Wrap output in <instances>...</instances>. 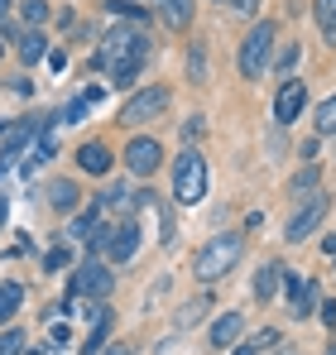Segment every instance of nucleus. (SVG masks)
Listing matches in <instances>:
<instances>
[{"mask_svg":"<svg viewBox=\"0 0 336 355\" xmlns=\"http://www.w3.org/2000/svg\"><path fill=\"white\" fill-rule=\"evenodd\" d=\"M144 58H149V39H144V29H140V24H115V29H106V39H101V49H96V58H92V62H96L101 72H111L120 87H130Z\"/></svg>","mask_w":336,"mask_h":355,"instance_id":"1","label":"nucleus"},{"mask_svg":"<svg viewBox=\"0 0 336 355\" xmlns=\"http://www.w3.org/2000/svg\"><path fill=\"white\" fill-rule=\"evenodd\" d=\"M240 250H245V240L235 236V231H226V236L207 240V245L197 250V259H192V274H197L202 284L221 279V274H230V269L240 264Z\"/></svg>","mask_w":336,"mask_h":355,"instance_id":"2","label":"nucleus"},{"mask_svg":"<svg viewBox=\"0 0 336 355\" xmlns=\"http://www.w3.org/2000/svg\"><path fill=\"white\" fill-rule=\"evenodd\" d=\"M173 197H178L183 207H197V202L207 197V159H202L197 149L178 154V164H173Z\"/></svg>","mask_w":336,"mask_h":355,"instance_id":"3","label":"nucleus"},{"mask_svg":"<svg viewBox=\"0 0 336 355\" xmlns=\"http://www.w3.org/2000/svg\"><path fill=\"white\" fill-rule=\"evenodd\" d=\"M274 39H279V29L269 24V19H260L250 34H245V44H240V77H264V67H269V53H274Z\"/></svg>","mask_w":336,"mask_h":355,"instance_id":"4","label":"nucleus"},{"mask_svg":"<svg viewBox=\"0 0 336 355\" xmlns=\"http://www.w3.org/2000/svg\"><path fill=\"white\" fill-rule=\"evenodd\" d=\"M96 254H106L111 264H125L135 250H140V226L135 221H125V226H115V231H101V236H92L87 240Z\"/></svg>","mask_w":336,"mask_h":355,"instance_id":"5","label":"nucleus"},{"mask_svg":"<svg viewBox=\"0 0 336 355\" xmlns=\"http://www.w3.org/2000/svg\"><path fill=\"white\" fill-rule=\"evenodd\" d=\"M164 164V144L159 139H149V135H135L130 144H125V168L135 178H149L154 168Z\"/></svg>","mask_w":336,"mask_h":355,"instance_id":"6","label":"nucleus"},{"mask_svg":"<svg viewBox=\"0 0 336 355\" xmlns=\"http://www.w3.org/2000/svg\"><path fill=\"white\" fill-rule=\"evenodd\" d=\"M322 216H327V197H322V192H312V197H303V207L288 216V231H283V236L298 245V240H308L317 226H322Z\"/></svg>","mask_w":336,"mask_h":355,"instance_id":"7","label":"nucleus"},{"mask_svg":"<svg viewBox=\"0 0 336 355\" xmlns=\"http://www.w3.org/2000/svg\"><path fill=\"white\" fill-rule=\"evenodd\" d=\"M164 111H168V92L164 87H144V92H135V96L125 101L120 120H125V125H144V120L164 116Z\"/></svg>","mask_w":336,"mask_h":355,"instance_id":"8","label":"nucleus"},{"mask_svg":"<svg viewBox=\"0 0 336 355\" xmlns=\"http://www.w3.org/2000/svg\"><path fill=\"white\" fill-rule=\"evenodd\" d=\"M111 269H101V259H92V264H82V269H72V297L77 293H87V297H96V302H101V297L111 293Z\"/></svg>","mask_w":336,"mask_h":355,"instance_id":"9","label":"nucleus"},{"mask_svg":"<svg viewBox=\"0 0 336 355\" xmlns=\"http://www.w3.org/2000/svg\"><path fill=\"white\" fill-rule=\"evenodd\" d=\"M303 106H308V87L303 82H283L279 96H274V120L279 125H293V120L303 116Z\"/></svg>","mask_w":336,"mask_h":355,"instance_id":"10","label":"nucleus"},{"mask_svg":"<svg viewBox=\"0 0 336 355\" xmlns=\"http://www.w3.org/2000/svg\"><path fill=\"white\" fill-rule=\"evenodd\" d=\"M58 139H62V116H49L39 125V139H34V154H29V159H34V164H49L58 154Z\"/></svg>","mask_w":336,"mask_h":355,"instance_id":"11","label":"nucleus"},{"mask_svg":"<svg viewBox=\"0 0 336 355\" xmlns=\"http://www.w3.org/2000/svg\"><path fill=\"white\" fill-rule=\"evenodd\" d=\"M77 168H82V173H111V149H106V144H101V139H87V144H82V149H77Z\"/></svg>","mask_w":336,"mask_h":355,"instance_id":"12","label":"nucleus"},{"mask_svg":"<svg viewBox=\"0 0 336 355\" xmlns=\"http://www.w3.org/2000/svg\"><path fill=\"white\" fill-rule=\"evenodd\" d=\"M240 331H245V317H240V312H226V317L212 322V346H235Z\"/></svg>","mask_w":336,"mask_h":355,"instance_id":"13","label":"nucleus"},{"mask_svg":"<svg viewBox=\"0 0 336 355\" xmlns=\"http://www.w3.org/2000/svg\"><path fill=\"white\" fill-rule=\"evenodd\" d=\"M24 307V284H15V279H0V327L15 317Z\"/></svg>","mask_w":336,"mask_h":355,"instance_id":"14","label":"nucleus"},{"mask_svg":"<svg viewBox=\"0 0 336 355\" xmlns=\"http://www.w3.org/2000/svg\"><path fill=\"white\" fill-rule=\"evenodd\" d=\"M288 307H293V317L312 312V284H303L298 274H288Z\"/></svg>","mask_w":336,"mask_h":355,"instance_id":"15","label":"nucleus"},{"mask_svg":"<svg viewBox=\"0 0 336 355\" xmlns=\"http://www.w3.org/2000/svg\"><path fill=\"white\" fill-rule=\"evenodd\" d=\"M159 15H164L168 29H187L192 24V0H159Z\"/></svg>","mask_w":336,"mask_h":355,"instance_id":"16","label":"nucleus"},{"mask_svg":"<svg viewBox=\"0 0 336 355\" xmlns=\"http://www.w3.org/2000/svg\"><path fill=\"white\" fill-rule=\"evenodd\" d=\"M279 279H283V264H264V269L255 274V297L269 302V297L279 293Z\"/></svg>","mask_w":336,"mask_h":355,"instance_id":"17","label":"nucleus"},{"mask_svg":"<svg viewBox=\"0 0 336 355\" xmlns=\"http://www.w3.org/2000/svg\"><path fill=\"white\" fill-rule=\"evenodd\" d=\"M44 53H49V39H44L39 29H29V34H19V58H24V67H29V62H39Z\"/></svg>","mask_w":336,"mask_h":355,"instance_id":"18","label":"nucleus"},{"mask_svg":"<svg viewBox=\"0 0 336 355\" xmlns=\"http://www.w3.org/2000/svg\"><path fill=\"white\" fill-rule=\"evenodd\" d=\"M106 10L120 15L125 24H140V29H144V19H149V10H144V5H135V0H106Z\"/></svg>","mask_w":336,"mask_h":355,"instance_id":"19","label":"nucleus"},{"mask_svg":"<svg viewBox=\"0 0 336 355\" xmlns=\"http://www.w3.org/2000/svg\"><path fill=\"white\" fill-rule=\"evenodd\" d=\"M317 182H322V173H317V168L308 164L303 173H298V178H293V182H288V192H293V197L303 202V197H312V192H317Z\"/></svg>","mask_w":336,"mask_h":355,"instance_id":"20","label":"nucleus"},{"mask_svg":"<svg viewBox=\"0 0 336 355\" xmlns=\"http://www.w3.org/2000/svg\"><path fill=\"white\" fill-rule=\"evenodd\" d=\"M312 15H317V24H322V34L332 44L336 39V0H312Z\"/></svg>","mask_w":336,"mask_h":355,"instance_id":"21","label":"nucleus"},{"mask_svg":"<svg viewBox=\"0 0 336 355\" xmlns=\"http://www.w3.org/2000/svg\"><path fill=\"white\" fill-rule=\"evenodd\" d=\"M96 226H101V207H92L87 216H77L67 236H72V240H92V236H96Z\"/></svg>","mask_w":336,"mask_h":355,"instance_id":"22","label":"nucleus"},{"mask_svg":"<svg viewBox=\"0 0 336 355\" xmlns=\"http://www.w3.org/2000/svg\"><path fill=\"white\" fill-rule=\"evenodd\" d=\"M49 202H53L58 211H72L77 207V182H53L49 187Z\"/></svg>","mask_w":336,"mask_h":355,"instance_id":"23","label":"nucleus"},{"mask_svg":"<svg viewBox=\"0 0 336 355\" xmlns=\"http://www.w3.org/2000/svg\"><path fill=\"white\" fill-rule=\"evenodd\" d=\"M106 327H111V312H101V322H96V331L87 336V346H82V355H101V346H106Z\"/></svg>","mask_w":336,"mask_h":355,"instance_id":"24","label":"nucleus"},{"mask_svg":"<svg viewBox=\"0 0 336 355\" xmlns=\"http://www.w3.org/2000/svg\"><path fill=\"white\" fill-rule=\"evenodd\" d=\"M317 135H336V92L322 101V111H317Z\"/></svg>","mask_w":336,"mask_h":355,"instance_id":"25","label":"nucleus"},{"mask_svg":"<svg viewBox=\"0 0 336 355\" xmlns=\"http://www.w3.org/2000/svg\"><path fill=\"white\" fill-rule=\"evenodd\" d=\"M19 10H24V19H29L34 29H39L44 19H49V5H44V0H19Z\"/></svg>","mask_w":336,"mask_h":355,"instance_id":"26","label":"nucleus"},{"mask_svg":"<svg viewBox=\"0 0 336 355\" xmlns=\"http://www.w3.org/2000/svg\"><path fill=\"white\" fill-rule=\"evenodd\" d=\"M192 82H207V49L192 44Z\"/></svg>","mask_w":336,"mask_h":355,"instance_id":"27","label":"nucleus"},{"mask_svg":"<svg viewBox=\"0 0 336 355\" xmlns=\"http://www.w3.org/2000/svg\"><path fill=\"white\" fill-rule=\"evenodd\" d=\"M24 351V331H5L0 336V355H19Z\"/></svg>","mask_w":336,"mask_h":355,"instance_id":"28","label":"nucleus"},{"mask_svg":"<svg viewBox=\"0 0 336 355\" xmlns=\"http://www.w3.org/2000/svg\"><path fill=\"white\" fill-rule=\"evenodd\" d=\"M44 269H72V254H67V250H49V254H44Z\"/></svg>","mask_w":336,"mask_h":355,"instance_id":"29","label":"nucleus"},{"mask_svg":"<svg viewBox=\"0 0 336 355\" xmlns=\"http://www.w3.org/2000/svg\"><path fill=\"white\" fill-rule=\"evenodd\" d=\"M298 58H303V49H298V44H288V49L279 53V62H274V67H279V72H293V67H298Z\"/></svg>","mask_w":336,"mask_h":355,"instance_id":"30","label":"nucleus"},{"mask_svg":"<svg viewBox=\"0 0 336 355\" xmlns=\"http://www.w3.org/2000/svg\"><path fill=\"white\" fill-rule=\"evenodd\" d=\"M77 120H87V101H82V96L67 101V111H62V125H77Z\"/></svg>","mask_w":336,"mask_h":355,"instance_id":"31","label":"nucleus"},{"mask_svg":"<svg viewBox=\"0 0 336 355\" xmlns=\"http://www.w3.org/2000/svg\"><path fill=\"white\" fill-rule=\"evenodd\" d=\"M72 341V331H67V322H58L53 331H49V346H67Z\"/></svg>","mask_w":336,"mask_h":355,"instance_id":"32","label":"nucleus"},{"mask_svg":"<svg viewBox=\"0 0 336 355\" xmlns=\"http://www.w3.org/2000/svg\"><path fill=\"white\" fill-rule=\"evenodd\" d=\"M202 307H207V297H192V302H187V312H183V327H187V322H197V317H202Z\"/></svg>","mask_w":336,"mask_h":355,"instance_id":"33","label":"nucleus"},{"mask_svg":"<svg viewBox=\"0 0 336 355\" xmlns=\"http://www.w3.org/2000/svg\"><path fill=\"white\" fill-rule=\"evenodd\" d=\"M269 346H279V331H260L255 336V351H269Z\"/></svg>","mask_w":336,"mask_h":355,"instance_id":"34","label":"nucleus"},{"mask_svg":"<svg viewBox=\"0 0 336 355\" xmlns=\"http://www.w3.org/2000/svg\"><path fill=\"white\" fill-rule=\"evenodd\" d=\"M322 322H327V327H336V302H327V307H322Z\"/></svg>","mask_w":336,"mask_h":355,"instance_id":"35","label":"nucleus"},{"mask_svg":"<svg viewBox=\"0 0 336 355\" xmlns=\"http://www.w3.org/2000/svg\"><path fill=\"white\" fill-rule=\"evenodd\" d=\"M230 5H235V10H240V15H250V10H255V5H260V0H230Z\"/></svg>","mask_w":336,"mask_h":355,"instance_id":"36","label":"nucleus"},{"mask_svg":"<svg viewBox=\"0 0 336 355\" xmlns=\"http://www.w3.org/2000/svg\"><path fill=\"white\" fill-rule=\"evenodd\" d=\"M101 355H135L130 346H101Z\"/></svg>","mask_w":336,"mask_h":355,"instance_id":"37","label":"nucleus"},{"mask_svg":"<svg viewBox=\"0 0 336 355\" xmlns=\"http://www.w3.org/2000/svg\"><path fill=\"white\" fill-rule=\"evenodd\" d=\"M230 355H260V351H255V341H250V346H235Z\"/></svg>","mask_w":336,"mask_h":355,"instance_id":"38","label":"nucleus"},{"mask_svg":"<svg viewBox=\"0 0 336 355\" xmlns=\"http://www.w3.org/2000/svg\"><path fill=\"white\" fill-rule=\"evenodd\" d=\"M5 15H10V0H0V19H5Z\"/></svg>","mask_w":336,"mask_h":355,"instance_id":"39","label":"nucleus"},{"mask_svg":"<svg viewBox=\"0 0 336 355\" xmlns=\"http://www.w3.org/2000/svg\"><path fill=\"white\" fill-rule=\"evenodd\" d=\"M279 355H293V351H279Z\"/></svg>","mask_w":336,"mask_h":355,"instance_id":"40","label":"nucleus"},{"mask_svg":"<svg viewBox=\"0 0 336 355\" xmlns=\"http://www.w3.org/2000/svg\"><path fill=\"white\" fill-rule=\"evenodd\" d=\"M327 355H336V346H332V351H327Z\"/></svg>","mask_w":336,"mask_h":355,"instance_id":"41","label":"nucleus"}]
</instances>
